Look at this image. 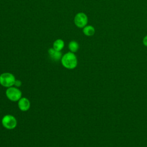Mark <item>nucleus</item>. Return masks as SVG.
Returning <instances> with one entry per match:
<instances>
[{
	"mask_svg": "<svg viewBox=\"0 0 147 147\" xmlns=\"http://www.w3.org/2000/svg\"><path fill=\"white\" fill-rule=\"evenodd\" d=\"M61 63L62 65L68 69H75L78 65V59L75 53L68 52L62 56L61 59Z\"/></svg>",
	"mask_w": 147,
	"mask_h": 147,
	"instance_id": "nucleus-1",
	"label": "nucleus"
},
{
	"mask_svg": "<svg viewBox=\"0 0 147 147\" xmlns=\"http://www.w3.org/2000/svg\"><path fill=\"white\" fill-rule=\"evenodd\" d=\"M16 79L14 75L10 72H3L0 75V84L6 88L14 86Z\"/></svg>",
	"mask_w": 147,
	"mask_h": 147,
	"instance_id": "nucleus-2",
	"label": "nucleus"
},
{
	"mask_svg": "<svg viewBox=\"0 0 147 147\" xmlns=\"http://www.w3.org/2000/svg\"><path fill=\"white\" fill-rule=\"evenodd\" d=\"M5 94L7 98L11 102H18L22 98V92L15 86L7 88Z\"/></svg>",
	"mask_w": 147,
	"mask_h": 147,
	"instance_id": "nucleus-3",
	"label": "nucleus"
},
{
	"mask_svg": "<svg viewBox=\"0 0 147 147\" xmlns=\"http://www.w3.org/2000/svg\"><path fill=\"white\" fill-rule=\"evenodd\" d=\"M2 126L6 129L12 130L16 127L17 125V121L16 117L11 114H6L4 115L1 120Z\"/></svg>",
	"mask_w": 147,
	"mask_h": 147,
	"instance_id": "nucleus-4",
	"label": "nucleus"
},
{
	"mask_svg": "<svg viewBox=\"0 0 147 147\" xmlns=\"http://www.w3.org/2000/svg\"><path fill=\"white\" fill-rule=\"evenodd\" d=\"M75 25L79 28H83L88 23V17L83 12L76 14L74 19Z\"/></svg>",
	"mask_w": 147,
	"mask_h": 147,
	"instance_id": "nucleus-5",
	"label": "nucleus"
},
{
	"mask_svg": "<svg viewBox=\"0 0 147 147\" xmlns=\"http://www.w3.org/2000/svg\"><path fill=\"white\" fill-rule=\"evenodd\" d=\"M18 107L22 111H27L30 107V100L25 97H22L18 101Z\"/></svg>",
	"mask_w": 147,
	"mask_h": 147,
	"instance_id": "nucleus-6",
	"label": "nucleus"
},
{
	"mask_svg": "<svg viewBox=\"0 0 147 147\" xmlns=\"http://www.w3.org/2000/svg\"><path fill=\"white\" fill-rule=\"evenodd\" d=\"M48 52L50 58L53 61H59L61 60L63 56L61 51H56L53 48H49L48 51Z\"/></svg>",
	"mask_w": 147,
	"mask_h": 147,
	"instance_id": "nucleus-7",
	"label": "nucleus"
},
{
	"mask_svg": "<svg viewBox=\"0 0 147 147\" xmlns=\"http://www.w3.org/2000/svg\"><path fill=\"white\" fill-rule=\"evenodd\" d=\"M65 44L63 40L61 38L56 39L53 43V48L56 51H61L64 47Z\"/></svg>",
	"mask_w": 147,
	"mask_h": 147,
	"instance_id": "nucleus-8",
	"label": "nucleus"
},
{
	"mask_svg": "<svg viewBox=\"0 0 147 147\" xmlns=\"http://www.w3.org/2000/svg\"><path fill=\"white\" fill-rule=\"evenodd\" d=\"M95 29L92 25H86L83 28V33L86 36H92L95 34Z\"/></svg>",
	"mask_w": 147,
	"mask_h": 147,
	"instance_id": "nucleus-9",
	"label": "nucleus"
},
{
	"mask_svg": "<svg viewBox=\"0 0 147 147\" xmlns=\"http://www.w3.org/2000/svg\"><path fill=\"white\" fill-rule=\"evenodd\" d=\"M79 48V45L78 42L75 40L71 41L68 44V49L70 52L75 53Z\"/></svg>",
	"mask_w": 147,
	"mask_h": 147,
	"instance_id": "nucleus-10",
	"label": "nucleus"
},
{
	"mask_svg": "<svg viewBox=\"0 0 147 147\" xmlns=\"http://www.w3.org/2000/svg\"><path fill=\"white\" fill-rule=\"evenodd\" d=\"M21 84H22V83L21 82V80H18V79H16V81H15V83H14V86L16 87H19L20 86H21Z\"/></svg>",
	"mask_w": 147,
	"mask_h": 147,
	"instance_id": "nucleus-11",
	"label": "nucleus"
},
{
	"mask_svg": "<svg viewBox=\"0 0 147 147\" xmlns=\"http://www.w3.org/2000/svg\"><path fill=\"white\" fill-rule=\"evenodd\" d=\"M142 43L144 45V46L147 47V35H146L142 40Z\"/></svg>",
	"mask_w": 147,
	"mask_h": 147,
	"instance_id": "nucleus-12",
	"label": "nucleus"
}]
</instances>
